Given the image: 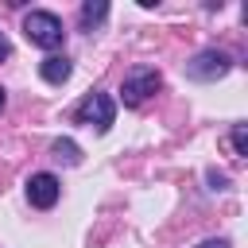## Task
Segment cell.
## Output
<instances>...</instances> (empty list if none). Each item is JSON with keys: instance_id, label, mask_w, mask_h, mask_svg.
Wrapping results in <instances>:
<instances>
[{"instance_id": "obj_9", "label": "cell", "mask_w": 248, "mask_h": 248, "mask_svg": "<svg viewBox=\"0 0 248 248\" xmlns=\"http://www.w3.org/2000/svg\"><path fill=\"white\" fill-rule=\"evenodd\" d=\"M229 140H232V151H236V155H248V128H244V124H236Z\"/></svg>"}, {"instance_id": "obj_2", "label": "cell", "mask_w": 248, "mask_h": 248, "mask_svg": "<svg viewBox=\"0 0 248 248\" xmlns=\"http://www.w3.org/2000/svg\"><path fill=\"white\" fill-rule=\"evenodd\" d=\"M78 124H89V128H97V132H108L112 128V120H116V101L108 97V93H89L81 105H78Z\"/></svg>"}, {"instance_id": "obj_3", "label": "cell", "mask_w": 248, "mask_h": 248, "mask_svg": "<svg viewBox=\"0 0 248 248\" xmlns=\"http://www.w3.org/2000/svg\"><path fill=\"white\" fill-rule=\"evenodd\" d=\"M155 89H159V70H155V66H136V70L124 78V85H120V101H124L128 108H136V105H143Z\"/></svg>"}, {"instance_id": "obj_1", "label": "cell", "mask_w": 248, "mask_h": 248, "mask_svg": "<svg viewBox=\"0 0 248 248\" xmlns=\"http://www.w3.org/2000/svg\"><path fill=\"white\" fill-rule=\"evenodd\" d=\"M23 35H27V43H35L43 50H58L66 43V27L54 12H27L23 16Z\"/></svg>"}, {"instance_id": "obj_5", "label": "cell", "mask_w": 248, "mask_h": 248, "mask_svg": "<svg viewBox=\"0 0 248 248\" xmlns=\"http://www.w3.org/2000/svg\"><path fill=\"white\" fill-rule=\"evenodd\" d=\"M58 194H62V186H58V178H54V174L39 170V174H31V178H27V202H31L35 209H50V205L58 202Z\"/></svg>"}, {"instance_id": "obj_13", "label": "cell", "mask_w": 248, "mask_h": 248, "mask_svg": "<svg viewBox=\"0 0 248 248\" xmlns=\"http://www.w3.org/2000/svg\"><path fill=\"white\" fill-rule=\"evenodd\" d=\"M4 101H8V97H4V89H0V108H4Z\"/></svg>"}, {"instance_id": "obj_6", "label": "cell", "mask_w": 248, "mask_h": 248, "mask_svg": "<svg viewBox=\"0 0 248 248\" xmlns=\"http://www.w3.org/2000/svg\"><path fill=\"white\" fill-rule=\"evenodd\" d=\"M39 74H43V81H50V85H62V81L74 74V66H70L66 58L50 54V58H43V62H39Z\"/></svg>"}, {"instance_id": "obj_10", "label": "cell", "mask_w": 248, "mask_h": 248, "mask_svg": "<svg viewBox=\"0 0 248 248\" xmlns=\"http://www.w3.org/2000/svg\"><path fill=\"white\" fill-rule=\"evenodd\" d=\"M209 182H213V190H221V186H225V174H217V170H209Z\"/></svg>"}, {"instance_id": "obj_7", "label": "cell", "mask_w": 248, "mask_h": 248, "mask_svg": "<svg viewBox=\"0 0 248 248\" xmlns=\"http://www.w3.org/2000/svg\"><path fill=\"white\" fill-rule=\"evenodd\" d=\"M50 155H54L58 163H66V167H78V163H81V147H78L74 140H54V143H50Z\"/></svg>"}, {"instance_id": "obj_4", "label": "cell", "mask_w": 248, "mask_h": 248, "mask_svg": "<svg viewBox=\"0 0 248 248\" xmlns=\"http://www.w3.org/2000/svg\"><path fill=\"white\" fill-rule=\"evenodd\" d=\"M229 54H221V50H202L194 62H186V74L194 78V81H217V78H225L229 74Z\"/></svg>"}, {"instance_id": "obj_11", "label": "cell", "mask_w": 248, "mask_h": 248, "mask_svg": "<svg viewBox=\"0 0 248 248\" xmlns=\"http://www.w3.org/2000/svg\"><path fill=\"white\" fill-rule=\"evenodd\" d=\"M198 248H229V240H202Z\"/></svg>"}, {"instance_id": "obj_12", "label": "cell", "mask_w": 248, "mask_h": 248, "mask_svg": "<svg viewBox=\"0 0 248 248\" xmlns=\"http://www.w3.org/2000/svg\"><path fill=\"white\" fill-rule=\"evenodd\" d=\"M8 50H12V46H8V39L0 35V58H8Z\"/></svg>"}, {"instance_id": "obj_8", "label": "cell", "mask_w": 248, "mask_h": 248, "mask_svg": "<svg viewBox=\"0 0 248 248\" xmlns=\"http://www.w3.org/2000/svg\"><path fill=\"white\" fill-rule=\"evenodd\" d=\"M105 16H108V4H105V0H85V4H81V23H85V27H89V23H101Z\"/></svg>"}]
</instances>
